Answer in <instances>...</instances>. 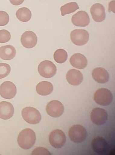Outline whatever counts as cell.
<instances>
[{
	"label": "cell",
	"instance_id": "6da1fadb",
	"mask_svg": "<svg viewBox=\"0 0 115 155\" xmlns=\"http://www.w3.org/2000/svg\"><path fill=\"white\" fill-rule=\"evenodd\" d=\"M36 140V137L35 132L30 128H26L20 132L17 140L21 148L27 150L34 146Z\"/></svg>",
	"mask_w": 115,
	"mask_h": 155
},
{
	"label": "cell",
	"instance_id": "7a4b0ae2",
	"mask_svg": "<svg viewBox=\"0 0 115 155\" xmlns=\"http://www.w3.org/2000/svg\"><path fill=\"white\" fill-rule=\"evenodd\" d=\"M69 135L70 139L73 142L80 143L83 142L86 139L87 132L81 125H74L70 128Z\"/></svg>",
	"mask_w": 115,
	"mask_h": 155
},
{
	"label": "cell",
	"instance_id": "3957f363",
	"mask_svg": "<svg viewBox=\"0 0 115 155\" xmlns=\"http://www.w3.org/2000/svg\"><path fill=\"white\" fill-rule=\"evenodd\" d=\"M22 116L24 120L30 124H37L39 123L41 120L40 113L33 107H24L22 110Z\"/></svg>",
	"mask_w": 115,
	"mask_h": 155
},
{
	"label": "cell",
	"instance_id": "277c9868",
	"mask_svg": "<svg viewBox=\"0 0 115 155\" xmlns=\"http://www.w3.org/2000/svg\"><path fill=\"white\" fill-rule=\"evenodd\" d=\"M113 99L112 92L105 88L99 89L94 95V99L96 103L102 106L110 105Z\"/></svg>",
	"mask_w": 115,
	"mask_h": 155
},
{
	"label": "cell",
	"instance_id": "5b68a950",
	"mask_svg": "<svg viewBox=\"0 0 115 155\" xmlns=\"http://www.w3.org/2000/svg\"><path fill=\"white\" fill-rule=\"evenodd\" d=\"M38 71L41 76L49 78L56 75L57 68L53 62L49 60H44L39 64Z\"/></svg>",
	"mask_w": 115,
	"mask_h": 155
},
{
	"label": "cell",
	"instance_id": "8992f818",
	"mask_svg": "<svg viewBox=\"0 0 115 155\" xmlns=\"http://www.w3.org/2000/svg\"><path fill=\"white\" fill-rule=\"evenodd\" d=\"M49 141L55 148H61L65 144L66 137L64 132L60 130H55L50 132Z\"/></svg>",
	"mask_w": 115,
	"mask_h": 155
},
{
	"label": "cell",
	"instance_id": "52a82bcc",
	"mask_svg": "<svg viewBox=\"0 0 115 155\" xmlns=\"http://www.w3.org/2000/svg\"><path fill=\"white\" fill-rule=\"evenodd\" d=\"M89 35L88 31L84 29H75L71 32V39L77 46L85 45L89 39Z\"/></svg>",
	"mask_w": 115,
	"mask_h": 155
},
{
	"label": "cell",
	"instance_id": "ba28073f",
	"mask_svg": "<svg viewBox=\"0 0 115 155\" xmlns=\"http://www.w3.org/2000/svg\"><path fill=\"white\" fill-rule=\"evenodd\" d=\"M16 94V87L14 83L10 81H5L0 86V95L4 99H13Z\"/></svg>",
	"mask_w": 115,
	"mask_h": 155
},
{
	"label": "cell",
	"instance_id": "9c48e42d",
	"mask_svg": "<svg viewBox=\"0 0 115 155\" xmlns=\"http://www.w3.org/2000/svg\"><path fill=\"white\" fill-rule=\"evenodd\" d=\"M46 110L49 116L54 118H58L63 114L64 107L61 102L55 100L47 104Z\"/></svg>",
	"mask_w": 115,
	"mask_h": 155
},
{
	"label": "cell",
	"instance_id": "30bf717a",
	"mask_svg": "<svg viewBox=\"0 0 115 155\" xmlns=\"http://www.w3.org/2000/svg\"><path fill=\"white\" fill-rule=\"evenodd\" d=\"M108 115L107 111L102 108L97 107L92 110L91 119L92 122L97 125H101L106 122Z\"/></svg>",
	"mask_w": 115,
	"mask_h": 155
},
{
	"label": "cell",
	"instance_id": "8fae6325",
	"mask_svg": "<svg viewBox=\"0 0 115 155\" xmlns=\"http://www.w3.org/2000/svg\"><path fill=\"white\" fill-rule=\"evenodd\" d=\"M21 41L22 46L26 48H32L35 47L37 42V38L34 32L27 31L22 34Z\"/></svg>",
	"mask_w": 115,
	"mask_h": 155
},
{
	"label": "cell",
	"instance_id": "7c38bea8",
	"mask_svg": "<svg viewBox=\"0 0 115 155\" xmlns=\"http://www.w3.org/2000/svg\"><path fill=\"white\" fill-rule=\"evenodd\" d=\"M71 21L75 26L85 27L89 24L90 18L87 13L85 11H81L73 15Z\"/></svg>",
	"mask_w": 115,
	"mask_h": 155
},
{
	"label": "cell",
	"instance_id": "4fadbf2b",
	"mask_svg": "<svg viewBox=\"0 0 115 155\" xmlns=\"http://www.w3.org/2000/svg\"><path fill=\"white\" fill-rule=\"evenodd\" d=\"M91 147L94 152L99 154L106 153L109 147L106 140L101 137H97L92 140Z\"/></svg>",
	"mask_w": 115,
	"mask_h": 155
},
{
	"label": "cell",
	"instance_id": "5bb4252c",
	"mask_svg": "<svg viewBox=\"0 0 115 155\" xmlns=\"http://www.w3.org/2000/svg\"><path fill=\"white\" fill-rule=\"evenodd\" d=\"M92 18L97 22H101L106 18L104 7L99 3L94 4L90 9Z\"/></svg>",
	"mask_w": 115,
	"mask_h": 155
},
{
	"label": "cell",
	"instance_id": "9a60e30c",
	"mask_svg": "<svg viewBox=\"0 0 115 155\" xmlns=\"http://www.w3.org/2000/svg\"><path fill=\"white\" fill-rule=\"evenodd\" d=\"M14 113V108L9 102L3 101L0 102V118L7 120L12 118Z\"/></svg>",
	"mask_w": 115,
	"mask_h": 155
},
{
	"label": "cell",
	"instance_id": "2e32d148",
	"mask_svg": "<svg viewBox=\"0 0 115 155\" xmlns=\"http://www.w3.org/2000/svg\"><path fill=\"white\" fill-rule=\"evenodd\" d=\"M68 82L73 86H78L82 83L83 77L81 72L75 69L70 70L67 73Z\"/></svg>",
	"mask_w": 115,
	"mask_h": 155
},
{
	"label": "cell",
	"instance_id": "e0dca14e",
	"mask_svg": "<svg viewBox=\"0 0 115 155\" xmlns=\"http://www.w3.org/2000/svg\"><path fill=\"white\" fill-rule=\"evenodd\" d=\"M92 75L94 80L99 84H105L109 80V73L103 68L98 67L94 69L92 71Z\"/></svg>",
	"mask_w": 115,
	"mask_h": 155
},
{
	"label": "cell",
	"instance_id": "ac0fdd59",
	"mask_svg": "<svg viewBox=\"0 0 115 155\" xmlns=\"http://www.w3.org/2000/svg\"><path fill=\"white\" fill-rule=\"evenodd\" d=\"M70 63L76 68L82 69L85 68L88 64V60L85 56L81 54H75L70 58Z\"/></svg>",
	"mask_w": 115,
	"mask_h": 155
},
{
	"label": "cell",
	"instance_id": "d6986e66",
	"mask_svg": "<svg viewBox=\"0 0 115 155\" xmlns=\"http://www.w3.org/2000/svg\"><path fill=\"white\" fill-rule=\"evenodd\" d=\"M16 50L14 47L7 45L0 47V58L5 60H11L16 55Z\"/></svg>",
	"mask_w": 115,
	"mask_h": 155
},
{
	"label": "cell",
	"instance_id": "ffe728a7",
	"mask_svg": "<svg viewBox=\"0 0 115 155\" xmlns=\"http://www.w3.org/2000/svg\"><path fill=\"white\" fill-rule=\"evenodd\" d=\"M36 89L37 93L40 95L47 96L51 94L53 91V86L50 82L44 81L39 82Z\"/></svg>",
	"mask_w": 115,
	"mask_h": 155
},
{
	"label": "cell",
	"instance_id": "44dd1931",
	"mask_svg": "<svg viewBox=\"0 0 115 155\" xmlns=\"http://www.w3.org/2000/svg\"><path fill=\"white\" fill-rule=\"evenodd\" d=\"M16 16L20 21L27 22L30 20L32 17V13L30 10L26 7H22L17 11Z\"/></svg>",
	"mask_w": 115,
	"mask_h": 155
},
{
	"label": "cell",
	"instance_id": "7402d4cb",
	"mask_svg": "<svg viewBox=\"0 0 115 155\" xmlns=\"http://www.w3.org/2000/svg\"><path fill=\"white\" fill-rule=\"evenodd\" d=\"M79 7L76 2H71L66 4L61 7V15L62 16L71 14L79 9Z\"/></svg>",
	"mask_w": 115,
	"mask_h": 155
},
{
	"label": "cell",
	"instance_id": "603a6c76",
	"mask_svg": "<svg viewBox=\"0 0 115 155\" xmlns=\"http://www.w3.org/2000/svg\"><path fill=\"white\" fill-rule=\"evenodd\" d=\"M68 54L65 50L59 49L56 50L54 54L55 61L58 63L62 64L65 62L67 59Z\"/></svg>",
	"mask_w": 115,
	"mask_h": 155
},
{
	"label": "cell",
	"instance_id": "cb8c5ba5",
	"mask_svg": "<svg viewBox=\"0 0 115 155\" xmlns=\"http://www.w3.org/2000/svg\"><path fill=\"white\" fill-rule=\"evenodd\" d=\"M11 71V68L9 64L5 63H0V79L8 76Z\"/></svg>",
	"mask_w": 115,
	"mask_h": 155
},
{
	"label": "cell",
	"instance_id": "d4e9b609",
	"mask_svg": "<svg viewBox=\"0 0 115 155\" xmlns=\"http://www.w3.org/2000/svg\"><path fill=\"white\" fill-rule=\"evenodd\" d=\"M11 38V34L9 31L5 29L0 30V43L8 42Z\"/></svg>",
	"mask_w": 115,
	"mask_h": 155
},
{
	"label": "cell",
	"instance_id": "484cf974",
	"mask_svg": "<svg viewBox=\"0 0 115 155\" xmlns=\"http://www.w3.org/2000/svg\"><path fill=\"white\" fill-rule=\"evenodd\" d=\"M9 21V17L8 13L3 11H0V26L7 25Z\"/></svg>",
	"mask_w": 115,
	"mask_h": 155
},
{
	"label": "cell",
	"instance_id": "4316f807",
	"mask_svg": "<svg viewBox=\"0 0 115 155\" xmlns=\"http://www.w3.org/2000/svg\"><path fill=\"white\" fill-rule=\"evenodd\" d=\"M32 155H51L48 149L43 147H39L34 149L32 152Z\"/></svg>",
	"mask_w": 115,
	"mask_h": 155
},
{
	"label": "cell",
	"instance_id": "83f0119b",
	"mask_svg": "<svg viewBox=\"0 0 115 155\" xmlns=\"http://www.w3.org/2000/svg\"><path fill=\"white\" fill-rule=\"evenodd\" d=\"M24 1V0H9L11 4L16 6L22 4Z\"/></svg>",
	"mask_w": 115,
	"mask_h": 155
},
{
	"label": "cell",
	"instance_id": "f1b7e54d",
	"mask_svg": "<svg viewBox=\"0 0 115 155\" xmlns=\"http://www.w3.org/2000/svg\"><path fill=\"white\" fill-rule=\"evenodd\" d=\"M109 11H112L115 13V1H111L109 4Z\"/></svg>",
	"mask_w": 115,
	"mask_h": 155
}]
</instances>
